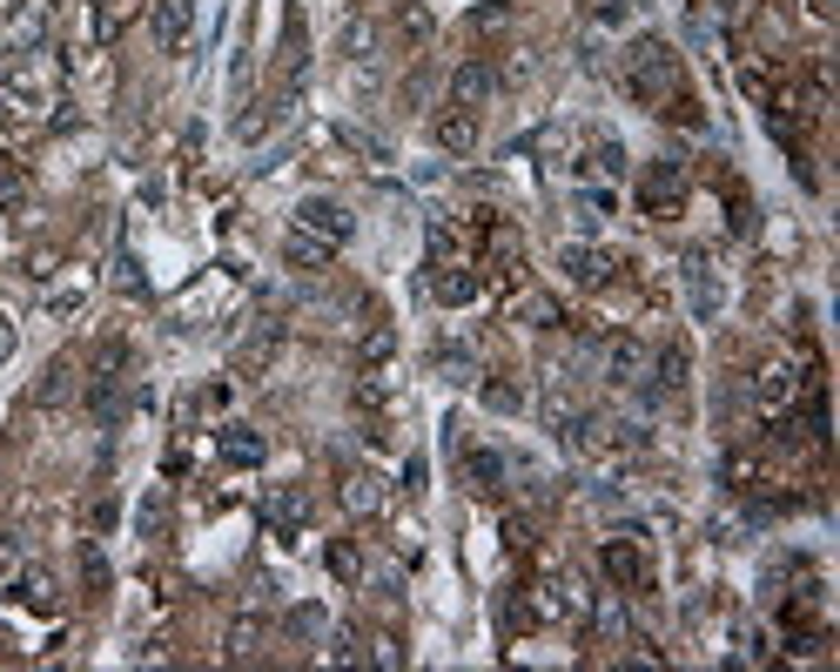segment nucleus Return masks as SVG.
<instances>
[{"label":"nucleus","instance_id":"1","mask_svg":"<svg viewBox=\"0 0 840 672\" xmlns=\"http://www.w3.org/2000/svg\"><path fill=\"white\" fill-rule=\"evenodd\" d=\"M626 95L639 108H652V115H665L672 102H680V54H672L659 34L626 48Z\"/></svg>","mask_w":840,"mask_h":672},{"label":"nucleus","instance_id":"2","mask_svg":"<svg viewBox=\"0 0 840 672\" xmlns=\"http://www.w3.org/2000/svg\"><path fill=\"white\" fill-rule=\"evenodd\" d=\"M558 270H565V283H578V290H606V283L619 276V256H612V249H599V242H565V249H558Z\"/></svg>","mask_w":840,"mask_h":672},{"label":"nucleus","instance_id":"3","mask_svg":"<svg viewBox=\"0 0 840 672\" xmlns=\"http://www.w3.org/2000/svg\"><path fill=\"white\" fill-rule=\"evenodd\" d=\"M148 28H155L161 54H182V41L196 28V0H148Z\"/></svg>","mask_w":840,"mask_h":672},{"label":"nucleus","instance_id":"4","mask_svg":"<svg viewBox=\"0 0 840 672\" xmlns=\"http://www.w3.org/2000/svg\"><path fill=\"white\" fill-rule=\"evenodd\" d=\"M296 229H309V235H323V242H336V249L350 242V216H344V202H329V196L296 202Z\"/></svg>","mask_w":840,"mask_h":672},{"label":"nucleus","instance_id":"5","mask_svg":"<svg viewBox=\"0 0 840 672\" xmlns=\"http://www.w3.org/2000/svg\"><path fill=\"white\" fill-rule=\"evenodd\" d=\"M491 95H497V67H491V61H464V67L451 74V108H471V115H477Z\"/></svg>","mask_w":840,"mask_h":672},{"label":"nucleus","instance_id":"6","mask_svg":"<svg viewBox=\"0 0 840 672\" xmlns=\"http://www.w3.org/2000/svg\"><path fill=\"white\" fill-rule=\"evenodd\" d=\"M652 377V350L639 344V336H619V344L606 350V384H645Z\"/></svg>","mask_w":840,"mask_h":672},{"label":"nucleus","instance_id":"7","mask_svg":"<svg viewBox=\"0 0 840 672\" xmlns=\"http://www.w3.org/2000/svg\"><path fill=\"white\" fill-rule=\"evenodd\" d=\"M458 471H464V484L477 491V497H497L504 491V451H458Z\"/></svg>","mask_w":840,"mask_h":672},{"label":"nucleus","instance_id":"8","mask_svg":"<svg viewBox=\"0 0 840 672\" xmlns=\"http://www.w3.org/2000/svg\"><path fill=\"white\" fill-rule=\"evenodd\" d=\"M606 578L619 585V592H645V585H652V578H645L639 545H626V538H612V545H606Z\"/></svg>","mask_w":840,"mask_h":672},{"label":"nucleus","instance_id":"9","mask_svg":"<svg viewBox=\"0 0 840 672\" xmlns=\"http://www.w3.org/2000/svg\"><path fill=\"white\" fill-rule=\"evenodd\" d=\"M329 256H336V242H323V235H309V229L290 222V235H283V263L290 270H323Z\"/></svg>","mask_w":840,"mask_h":672},{"label":"nucleus","instance_id":"10","mask_svg":"<svg viewBox=\"0 0 840 672\" xmlns=\"http://www.w3.org/2000/svg\"><path fill=\"white\" fill-rule=\"evenodd\" d=\"M431 135H438L444 155H471V148H477V115H471V108H451V115L431 122Z\"/></svg>","mask_w":840,"mask_h":672},{"label":"nucleus","instance_id":"11","mask_svg":"<svg viewBox=\"0 0 840 672\" xmlns=\"http://www.w3.org/2000/svg\"><path fill=\"white\" fill-rule=\"evenodd\" d=\"M753 403H760L767 417L787 410V403H794V370H787V364H767L760 377H753Z\"/></svg>","mask_w":840,"mask_h":672},{"label":"nucleus","instance_id":"12","mask_svg":"<svg viewBox=\"0 0 840 672\" xmlns=\"http://www.w3.org/2000/svg\"><path fill=\"white\" fill-rule=\"evenodd\" d=\"M8 585H14V599H28L34 612H54V571H41V565H21Z\"/></svg>","mask_w":840,"mask_h":672},{"label":"nucleus","instance_id":"13","mask_svg":"<svg viewBox=\"0 0 840 672\" xmlns=\"http://www.w3.org/2000/svg\"><path fill=\"white\" fill-rule=\"evenodd\" d=\"M135 8H141V0H95V48H115Z\"/></svg>","mask_w":840,"mask_h":672},{"label":"nucleus","instance_id":"14","mask_svg":"<svg viewBox=\"0 0 840 672\" xmlns=\"http://www.w3.org/2000/svg\"><path fill=\"white\" fill-rule=\"evenodd\" d=\"M222 458H229V464H263L270 444L249 431V424H222Z\"/></svg>","mask_w":840,"mask_h":672},{"label":"nucleus","instance_id":"15","mask_svg":"<svg viewBox=\"0 0 840 672\" xmlns=\"http://www.w3.org/2000/svg\"><path fill=\"white\" fill-rule=\"evenodd\" d=\"M377 504H384V484H377L370 471H350V477H344V512H350V518H370Z\"/></svg>","mask_w":840,"mask_h":672},{"label":"nucleus","instance_id":"16","mask_svg":"<svg viewBox=\"0 0 840 672\" xmlns=\"http://www.w3.org/2000/svg\"><path fill=\"white\" fill-rule=\"evenodd\" d=\"M431 296H438V303H471V296H477V276H471V270H458V263H438Z\"/></svg>","mask_w":840,"mask_h":672},{"label":"nucleus","instance_id":"17","mask_svg":"<svg viewBox=\"0 0 840 672\" xmlns=\"http://www.w3.org/2000/svg\"><path fill=\"white\" fill-rule=\"evenodd\" d=\"M67 397H74V357H54V364H48V377L34 384V403H48V410H54V403H67Z\"/></svg>","mask_w":840,"mask_h":672},{"label":"nucleus","instance_id":"18","mask_svg":"<svg viewBox=\"0 0 840 672\" xmlns=\"http://www.w3.org/2000/svg\"><path fill=\"white\" fill-rule=\"evenodd\" d=\"M680 189H686V176L672 161H659L652 176H645V209H672V196H680Z\"/></svg>","mask_w":840,"mask_h":672},{"label":"nucleus","instance_id":"19","mask_svg":"<svg viewBox=\"0 0 840 672\" xmlns=\"http://www.w3.org/2000/svg\"><path fill=\"white\" fill-rule=\"evenodd\" d=\"M686 370H693V364H686V350H680V344H665V350L652 357V390H680V384H686Z\"/></svg>","mask_w":840,"mask_h":672},{"label":"nucleus","instance_id":"20","mask_svg":"<svg viewBox=\"0 0 840 672\" xmlns=\"http://www.w3.org/2000/svg\"><path fill=\"white\" fill-rule=\"evenodd\" d=\"M256 645H263V619H256V612H242V619L229 626V659H249Z\"/></svg>","mask_w":840,"mask_h":672},{"label":"nucleus","instance_id":"21","mask_svg":"<svg viewBox=\"0 0 840 672\" xmlns=\"http://www.w3.org/2000/svg\"><path fill=\"white\" fill-rule=\"evenodd\" d=\"M484 403H491V410H504V417H512V410L525 403V390H518L512 377H491V384H484Z\"/></svg>","mask_w":840,"mask_h":672},{"label":"nucleus","instance_id":"22","mask_svg":"<svg viewBox=\"0 0 840 672\" xmlns=\"http://www.w3.org/2000/svg\"><path fill=\"white\" fill-rule=\"evenodd\" d=\"M270 518H276V525H303V518H309V497H303V491H283V497L270 504Z\"/></svg>","mask_w":840,"mask_h":672},{"label":"nucleus","instance_id":"23","mask_svg":"<svg viewBox=\"0 0 840 672\" xmlns=\"http://www.w3.org/2000/svg\"><path fill=\"white\" fill-rule=\"evenodd\" d=\"M81 578H88V585H95V592H108V558H102L95 545H88V552H81Z\"/></svg>","mask_w":840,"mask_h":672},{"label":"nucleus","instance_id":"24","mask_svg":"<svg viewBox=\"0 0 840 672\" xmlns=\"http://www.w3.org/2000/svg\"><path fill=\"white\" fill-rule=\"evenodd\" d=\"M686 270H693V296H700V316H713V276H706V256H693Z\"/></svg>","mask_w":840,"mask_h":672},{"label":"nucleus","instance_id":"25","mask_svg":"<svg viewBox=\"0 0 840 672\" xmlns=\"http://www.w3.org/2000/svg\"><path fill=\"white\" fill-rule=\"evenodd\" d=\"M329 571H336V578H357V571H364L357 545H329Z\"/></svg>","mask_w":840,"mask_h":672},{"label":"nucleus","instance_id":"26","mask_svg":"<svg viewBox=\"0 0 840 672\" xmlns=\"http://www.w3.org/2000/svg\"><path fill=\"white\" fill-rule=\"evenodd\" d=\"M390 344H397L390 329H370V336H364V364H384V357H390Z\"/></svg>","mask_w":840,"mask_h":672},{"label":"nucleus","instance_id":"27","mask_svg":"<svg viewBox=\"0 0 840 672\" xmlns=\"http://www.w3.org/2000/svg\"><path fill=\"white\" fill-rule=\"evenodd\" d=\"M403 34H410V41H431V14H424V8H403Z\"/></svg>","mask_w":840,"mask_h":672},{"label":"nucleus","instance_id":"28","mask_svg":"<svg viewBox=\"0 0 840 672\" xmlns=\"http://www.w3.org/2000/svg\"><path fill=\"white\" fill-rule=\"evenodd\" d=\"M370 41H377V34H370V21H350V28H344V48H350V54H364Z\"/></svg>","mask_w":840,"mask_h":672},{"label":"nucleus","instance_id":"29","mask_svg":"<svg viewBox=\"0 0 840 672\" xmlns=\"http://www.w3.org/2000/svg\"><path fill=\"white\" fill-rule=\"evenodd\" d=\"M329 659H344V665H350V659H364V645H357V632H336V645H329Z\"/></svg>","mask_w":840,"mask_h":672},{"label":"nucleus","instance_id":"30","mask_svg":"<svg viewBox=\"0 0 840 672\" xmlns=\"http://www.w3.org/2000/svg\"><path fill=\"white\" fill-rule=\"evenodd\" d=\"M8 357H14V323L0 316V364H8Z\"/></svg>","mask_w":840,"mask_h":672}]
</instances>
